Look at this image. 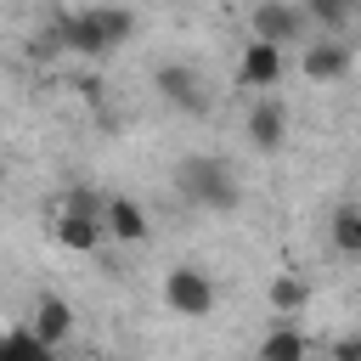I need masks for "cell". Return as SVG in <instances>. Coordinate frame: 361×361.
Here are the masks:
<instances>
[{"mask_svg": "<svg viewBox=\"0 0 361 361\" xmlns=\"http://www.w3.org/2000/svg\"><path fill=\"white\" fill-rule=\"evenodd\" d=\"M56 34H62V51L107 56V51H118L135 34V11H124V6H85V11L56 17Z\"/></svg>", "mask_w": 361, "mask_h": 361, "instance_id": "cell-1", "label": "cell"}, {"mask_svg": "<svg viewBox=\"0 0 361 361\" xmlns=\"http://www.w3.org/2000/svg\"><path fill=\"white\" fill-rule=\"evenodd\" d=\"M175 186H180V197H186V203L214 209V214H226V209H237V203H243L237 169H231L226 158H214V152H192V158H180V164H175Z\"/></svg>", "mask_w": 361, "mask_h": 361, "instance_id": "cell-2", "label": "cell"}, {"mask_svg": "<svg viewBox=\"0 0 361 361\" xmlns=\"http://www.w3.org/2000/svg\"><path fill=\"white\" fill-rule=\"evenodd\" d=\"M214 282H209V271L203 265H175V271H164V305L175 310V316H186V322H203L209 310H214Z\"/></svg>", "mask_w": 361, "mask_h": 361, "instance_id": "cell-3", "label": "cell"}, {"mask_svg": "<svg viewBox=\"0 0 361 361\" xmlns=\"http://www.w3.org/2000/svg\"><path fill=\"white\" fill-rule=\"evenodd\" d=\"M152 90H158L169 107L192 113V118H203V113L214 107L209 85H203V79H197V68H186V62H158V68H152Z\"/></svg>", "mask_w": 361, "mask_h": 361, "instance_id": "cell-4", "label": "cell"}, {"mask_svg": "<svg viewBox=\"0 0 361 361\" xmlns=\"http://www.w3.org/2000/svg\"><path fill=\"white\" fill-rule=\"evenodd\" d=\"M248 23H254V39L288 51V45L305 39V23H310V17H305V6H293V0H259Z\"/></svg>", "mask_w": 361, "mask_h": 361, "instance_id": "cell-5", "label": "cell"}, {"mask_svg": "<svg viewBox=\"0 0 361 361\" xmlns=\"http://www.w3.org/2000/svg\"><path fill=\"white\" fill-rule=\"evenodd\" d=\"M350 68H355V45H344V39H322V45H305L299 51V73L316 79V85H333Z\"/></svg>", "mask_w": 361, "mask_h": 361, "instance_id": "cell-6", "label": "cell"}, {"mask_svg": "<svg viewBox=\"0 0 361 361\" xmlns=\"http://www.w3.org/2000/svg\"><path fill=\"white\" fill-rule=\"evenodd\" d=\"M28 333L45 344V350H62L68 333H73V305L62 293H39L34 299V316H28Z\"/></svg>", "mask_w": 361, "mask_h": 361, "instance_id": "cell-7", "label": "cell"}, {"mask_svg": "<svg viewBox=\"0 0 361 361\" xmlns=\"http://www.w3.org/2000/svg\"><path fill=\"white\" fill-rule=\"evenodd\" d=\"M282 51L276 45H265V39H248L243 45V62H237V85H248V90H276L282 85Z\"/></svg>", "mask_w": 361, "mask_h": 361, "instance_id": "cell-8", "label": "cell"}, {"mask_svg": "<svg viewBox=\"0 0 361 361\" xmlns=\"http://www.w3.org/2000/svg\"><path fill=\"white\" fill-rule=\"evenodd\" d=\"M282 141H288V107L276 96H259L248 107V147L254 152H282Z\"/></svg>", "mask_w": 361, "mask_h": 361, "instance_id": "cell-9", "label": "cell"}, {"mask_svg": "<svg viewBox=\"0 0 361 361\" xmlns=\"http://www.w3.org/2000/svg\"><path fill=\"white\" fill-rule=\"evenodd\" d=\"M102 226H107V237L113 243H147V209L135 203V197H124V192H113V197H102Z\"/></svg>", "mask_w": 361, "mask_h": 361, "instance_id": "cell-10", "label": "cell"}, {"mask_svg": "<svg viewBox=\"0 0 361 361\" xmlns=\"http://www.w3.org/2000/svg\"><path fill=\"white\" fill-rule=\"evenodd\" d=\"M56 243L62 248H73V254H96L102 243H107V226H102V214H56Z\"/></svg>", "mask_w": 361, "mask_h": 361, "instance_id": "cell-11", "label": "cell"}, {"mask_svg": "<svg viewBox=\"0 0 361 361\" xmlns=\"http://www.w3.org/2000/svg\"><path fill=\"white\" fill-rule=\"evenodd\" d=\"M265 299H271V310H276V316H299V310L310 305V282H305V276H293V271H276V276H271V288H265Z\"/></svg>", "mask_w": 361, "mask_h": 361, "instance_id": "cell-12", "label": "cell"}, {"mask_svg": "<svg viewBox=\"0 0 361 361\" xmlns=\"http://www.w3.org/2000/svg\"><path fill=\"white\" fill-rule=\"evenodd\" d=\"M305 355H310V338L293 322H282V327H271L259 338V361H305Z\"/></svg>", "mask_w": 361, "mask_h": 361, "instance_id": "cell-13", "label": "cell"}, {"mask_svg": "<svg viewBox=\"0 0 361 361\" xmlns=\"http://www.w3.org/2000/svg\"><path fill=\"white\" fill-rule=\"evenodd\" d=\"M327 237H333V248H338V254L361 259V209H355V203H338V209H333V220H327Z\"/></svg>", "mask_w": 361, "mask_h": 361, "instance_id": "cell-14", "label": "cell"}, {"mask_svg": "<svg viewBox=\"0 0 361 361\" xmlns=\"http://www.w3.org/2000/svg\"><path fill=\"white\" fill-rule=\"evenodd\" d=\"M0 361H56V350H45L28 327H11L0 333Z\"/></svg>", "mask_w": 361, "mask_h": 361, "instance_id": "cell-15", "label": "cell"}, {"mask_svg": "<svg viewBox=\"0 0 361 361\" xmlns=\"http://www.w3.org/2000/svg\"><path fill=\"white\" fill-rule=\"evenodd\" d=\"M305 17H316L322 28H344L355 17V0H305Z\"/></svg>", "mask_w": 361, "mask_h": 361, "instance_id": "cell-16", "label": "cell"}, {"mask_svg": "<svg viewBox=\"0 0 361 361\" xmlns=\"http://www.w3.org/2000/svg\"><path fill=\"white\" fill-rule=\"evenodd\" d=\"M56 214H102V197H96L90 186H73V192H62Z\"/></svg>", "mask_w": 361, "mask_h": 361, "instance_id": "cell-17", "label": "cell"}, {"mask_svg": "<svg viewBox=\"0 0 361 361\" xmlns=\"http://www.w3.org/2000/svg\"><path fill=\"white\" fill-rule=\"evenodd\" d=\"M333 361H361V333H344V338H333V350H327Z\"/></svg>", "mask_w": 361, "mask_h": 361, "instance_id": "cell-18", "label": "cell"}, {"mask_svg": "<svg viewBox=\"0 0 361 361\" xmlns=\"http://www.w3.org/2000/svg\"><path fill=\"white\" fill-rule=\"evenodd\" d=\"M355 45H361V39H355Z\"/></svg>", "mask_w": 361, "mask_h": 361, "instance_id": "cell-19", "label": "cell"}]
</instances>
